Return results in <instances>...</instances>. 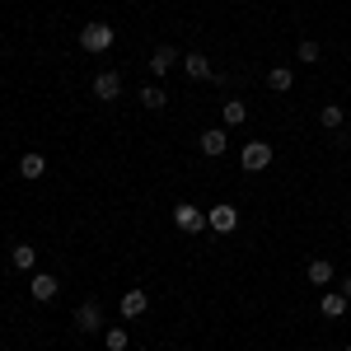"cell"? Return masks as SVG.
<instances>
[{"label":"cell","instance_id":"1","mask_svg":"<svg viewBox=\"0 0 351 351\" xmlns=\"http://www.w3.org/2000/svg\"><path fill=\"white\" fill-rule=\"evenodd\" d=\"M80 47H84V52H108V47H112V28L108 24L80 28Z\"/></svg>","mask_w":351,"mask_h":351},{"label":"cell","instance_id":"2","mask_svg":"<svg viewBox=\"0 0 351 351\" xmlns=\"http://www.w3.org/2000/svg\"><path fill=\"white\" fill-rule=\"evenodd\" d=\"M239 164L248 169V173H263V169L271 164V145H267V141H253V145H243Z\"/></svg>","mask_w":351,"mask_h":351},{"label":"cell","instance_id":"3","mask_svg":"<svg viewBox=\"0 0 351 351\" xmlns=\"http://www.w3.org/2000/svg\"><path fill=\"white\" fill-rule=\"evenodd\" d=\"M173 225H178L183 234H197V230L206 225V216H202V206H192V202H178V206H173Z\"/></svg>","mask_w":351,"mask_h":351},{"label":"cell","instance_id":"4","mask_svg":"<svg viewBox=\"0 0 351 351\" xmlns=\"http://www.w3.org/2000/svg\"><path fill=\"white\" fill-rule=\"evenodd\" d=\"M206 225H211L216 234H230V230L239 225V211H234L230 202H220V206H211V211H206Z\"/></svg>","mask_w":351,"mask_h":351},{"label":"cell","instance_id":"5","mask_svg":"<svg viewBox=\"0 0 351 351\" xmlns=\"http://www.w3.org/2000/svg\"><path fill=\"white\" fill-rule=\"evenodd\" d=\"M117 94H122V75H117V71H104V75L94 80V99H99V104H112Z\"/></svg>","mask_w":351,"mask_h":351},{"label":"cell","instance_id":"6","mask_svg":"<svg viewBox=\"0 0 351 351\" xmlns=\"http://www.w3.org/2000/svg\"><path fill=\"white\" fill-rule=\"evenodd\" d=\"M75 328H80V332H99V328H104V309H99L94 300L80 304V309H75Z\"/></svg>","mask_w":351,"mask_h":351},{"label":"cell","instance_id":"7","mask_svg":"<svg viewBox=\"0 0 351 351\" xmlns=\"http://www.w3.org/2000/svg\"><path fill=\"white\" fill-rule=\"evenodd\" d=\"M56 291H61V286H56V276H47V271H38V276H33V286H28V295L38 300V304L56 300Z\"/></svg>","mask_w":351,"mask_h":351},{"label":"cell","instance_id":"8","mask_svg":"<svg viewBox=\"0 0 351 351\" xmlns=\"http://www.w3.org/2000/svg\"><path fill=\"white\" fill-rule=\"evenodd\" d=\"M145 309H150V295L145 291H127L122 295V319H141Z\"/></svg>","mask_w":351,"mask_h":351},{"label":"cell","instance_id":"9","mask_svg":"<svg viewBox=\"0 0 351 351\" xmlns=\"http://www.w3.org/2000/svg\"><path fill=\"white\" fill-rule=\"evenodd\" d=\"M291 84H295V71H291V66H271V71H267V89L286 94Z\"/></svg>","mask_w":351,"mask_h":351},{"label":"cell","instance_id":"10","mask_svg":"<svg viewBox=\"0 0 351 351\" xmlns=\"http://www.w3.org/2000/svg\"><path fill=\"white\" fill-rule=\"evenodd\" d=\"M225 145H230V136L211 127V132H202V155H225Z\"/></svg>","mask_w":351,"mask_h":351},{"label":"cell","instance_id":"11","mask_svg":"<svg viewBox=\"0 0 351 351\" xmlns=\"http://www.w3.org/2000/svg\"><path fill=\"white\" fill-rule=\"evenodd\" d=\"M304 276H309V286H328V281H332V263H328V258H314V263L304 267Z\"/></svg>","mask_w":351,"mask_h":351},{"label":"cell","instance_id":"12","mask_svg":"<svg viewBox=\"0 0 351 351\" xmlns=\"http://www.w3.org/2000/svg\"><path fill=\"white\" fill-rule=\"evenodd\" d=\"M183 71H188L192 80H211V61L202 52H192V56H183Z\"/></svg>","mask_w":351,"mask_h":351},{"label":"cell","instance_id":"13","mask_svg":"<svg viewBox=\"0 0 351 351\" xmlns=\"http://www.w3.org/2000/svg\"><path fill=\"white\" fill-rule=\"evenodd\" d=\"M319 309H324V319H342V314H347V295H342V291H332V295L319 300Z\"/></svg>","mask_w":351,"mask_h":351},{"label":"cell","instance_id":"14","mask_svg":"<svg viewBox=\"0 0 351 351\" xmlns=\"http://www.w3.org/2000/svg\"><path fill=\"white\" fill-rule=\"evenodd\" d=\"M169 66H178V52H173V47H155V56H150V71H155V75H164Z\"/></svg>","mask_w":351,"mask_h":351},{"label":"cell","instance_id":"15","mask_svg":"<svg viewBox=\"0 0 351 351\" xmlns=\"http://www.w3.org/2000/svg\"><path fill=\"white\" fill-rule=\"evenodd\" d=\"M10 258H14V267H19V271H28L33 263H38V248H33V243H14V253H10Z\"/></svg>","mask_w":351,"mask_h":351},{"label":"cell","instance_id":"16","mask_svg":"<svg viewBox=\"0 0 351 351\" xmlns=\"http://www.w3.org/2000/svg\"><path fill=\"white\" fill-rule=\"evenodd\" d=\"M141 104H145L150 112H160L164 104H169V99H164V89H160V84H145V89H141Z\"/></svg>","mask_w":351,"mask_h":351},{"label":"cell","instance_id":"17","mask_svg":"<svg viewBox=\"0 0 351 351\" xmlns=\"http://www.w3.org/2000/svg\"><path fill=\"white\" fill-rule=\"evenodd\" d=\"M319 122H324L328 132H337V127H342V122H347V112L337 108V104H324V112H319Z\"/></svg>","mask_w":351,"mask_h":351},{"label":"cell","instance_id":"18","mask_svg":"<svg viewBox=\"0 0 351 351\" xmlns=\"http://www.w3.org/2000/svg\"><path fill=\"white\" fill-rule=\"evenodd\" d=\"M43 169H47L43 155H24V160H19V173H24V178H43Z\"/></svg>","mask_w":351,"mask_h":351},{"label":"cell","instance_id":"19","mask_svg":"<svg viewBox=\"0 0 351 351\" xmlns=\"http://www.w3.org/2000/svg\"><path fill=\"white\" fill-rule=\"evenodd\" d=\"M220 117H225V127H239L243 117H248V108H243L239 99H234V104H225V112H220Z\"/></svg>","mask_w":351,"mask_h":351},{"label":"cell","instance_id":"20","mask_svg":"<svg viewBox=\"0 0 351 351\" xmlns=\"http://www.w3.org/2000/svg\"><path fill=\"white\" fill-rule=\"evenodd\" d=\"M104 347L108 351H127V328H108V332H104Z\"/></svg>","mask_w":351,"mask_h":351},{"label":"cell","instance_id":"21","mask_svg":"<svg viewBox=\"0 0 351 351\" xmlns=\"http://www.w3.org/2000/svg\"><path fill=\"white\" fill-rule=\"evenodd\" d=\"M300 61H319V43H300Z\"/></svg>","mask_w":351,"mask_h":351},{"label":"cell","instance_id":"22","mask_svg":"<svg viewBox=\"0 0 351 351\" xmlns=\"http://www.w3.org/2000/svg\"><path fill=\"white\" fill-rule=\"evenodd\" d=\"M342 295H347V300H351V276H347V281H342Z\"/></svg>","mask_w":351,"mask_h":351},{"label":"cell","instance_id":"23","mask_svg":"<svg viewBox=\"0 0 351 351\" xmlns=\"http://www.w3.org/2000/svg\"><path fill=\"white\" fill-rule=\"evenodd\" d=\"M342 351H351V347H342Z\"/></svg>","mask_w":351,"mask_h":351}]
</instances>
